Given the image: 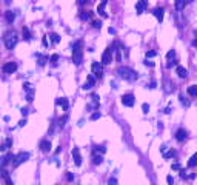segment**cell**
<instances>
[{"label":"cell","mask_w":197,"mask_h":185,"mask_svg":"<svg viewBox=\"0 0 197 185\" xmlns=\"http://www.w3.org/2000/svg\"><path fill=\"white\" fill-rule=\"evenodd\" d=\"M28 159H29V153H26V151H20L17 156H14V161H13V166H18L20 164L26 162Z\"/></svg>","instance_id":"277c9868"},{"label":"cell","mask_w":197,"mask_h":185,"mask_svg":"<svg viewBox=\"0 0 197 185\" xmlns=\"http://www.w3.org/2000/svg\"><path fill=\"white\" fill-rule=\"evenodd\" d=\"M25 124H26V120H25V119H23V120H20V122H18V125H20V127H23V125H25Z\"/></svg>","instance_id":"f907efd6"},{"label":"cell","mask_w":197,"mask_h":185,"mask_svg":"<svg viewBox=\"0 0 197 185\" xmlns=\"http://www.w3.org/2000/svg\"><path fill=\"white\" fill-rule=\"evenodd\" d=\"M42 42H43V45H45V46H48V40H46V37H43V40H42Z\"/></svg>","instance_id":"681fc988"},{"label":"cell","mask_w":197,"mask_h":185,"mask_svg":"<svg viewBox=\"0 0 197 185\" xmlns=\"http://www.w3.org/2000/svg\"><path fill=\"white\" fill-rule=\"evenodd\" d=\"M102 162H103V156L97 154V153H92V164L94 165H100Z\"/></svg>","instance_id":"ac0fdd59"},{"label":"cell","mask_w":197,"mask_h":185,"mask_svg":"<svg viewBox=\"0 0 197 185\" xmlns=\"http://www.w3.org/2000/svg\"><path fill=\"white\" fill-rule=\"evenodd\" d=\"M174 65H176V60L173 59V60H169V62H168V65H166V66H168V68H173Z\"/></svg>","instance_id":"60d3db41"},{"label":"cell","mask_w":197,"mask_h":185,"mask_svg":"<svg viewBox=\"0 0 197 185\" xmlns=\"http://www.w3.org/2000/svg\"><path fill=\"white\" fill-rule=\"evenodd\" d=\"M40 150H42L43 153H49V150H51V142H49L48 139H43V140L40 142Z\"/></svg>","instance_id":"9a60e30c"},{"label":"cell","mask_w":197,"mask_h":185,"mask_svg":"<svg viewBox=\"0 0 197 185\" xmlns=\"http://www.w3.org/2000/svg\"><path fill=\"white\" fill-rule=\"evenodd\" d=\"M106 151V148L102 147V145H96V147L92 148V153H97V154H103Z\"/></svg>","instance_id":"d4e9b609"},{"label":"cell","mask_w":197,"mask_h":185,"mask_svg":"<svg viewBox=\"0 0 197 185\" xmlns=\"http://www.w3.org/2000/svg\"><path fill=\"white\" fill-rule=\"evenodd\" d=\"M171 168H173V170H182V166H180V164L179 162H174V164H173V165H171Z\"/></svg>","instance_id":"74e56055"},{"label":"cell","mask_w":197,"mask_h":185,"mask_svg":"<svg viewBox=\"0 0 197 185\" xmlns=\"http://www.w3.org/2000/svg\"><path fill=\"white\" fill-rule=\"evenodd\" d=\"M193 45H194V46H197V39L194 40V42H193Z\"/></svg>","instance_id":"f5cc1de1"},{"label":"cell","mask_w":197,"mask_h":185,"mask_svg":"<svg viewBox=\"0 0 197 185\" xmlns=\"http://www.w3.org/2000/svg\"><path fill=\"white\" fill-rule=\"evenodd\" d=\"M28 113H29L28 108H22V114H23V116H28Z\"/></svg>","instance_id":"ee69618b"},{"label":"cell","mask_w":197,"mask_h":185,"mask_svg":"<svg viewBox=\"0 0 197 185\" xmlns=\"http://www.w3.org/2000/svg\"><path fill=\"white\" fill-rule=\"evenodd\" d=\"M46 60H48V59H46V57H43V56H42V57H40V59H39V62H37V63H39V65H40V66H43V65H45V62H46Z\"/></svg>","instance_id":"836d02e7"},{"label":"cell","mask_w":197,"mask_h":185,"mask_svg":"<svg viewBox=\"0 0 197 185\" xmlns=\"http://www.w3.org/2000/svg\"><path fill=\"white\" fill-rule=\"evenodd\" d=\"M142 110H143V113H148V111H149V105H148V103H143V105H142Z\"/></svg>","instance_id":"ab89813d"},{"label":"cell","mask_w":197,"mask_h":185,"mask_svg":"<svg viewBox=\"0 0 197 185\" xmlns=\"http://www.w3.org/2000/svg\"><path fill=\"white\" fill-rule=\"evenodd\" d=\"M72 157H74V164L77 166L82 165V156H80V151H79V148H72Z\"/></svg>","instance_id":"30bf717a"},{"label":"cell","mask_w":197,"mask_h":185,"mask_svg":"<svg viewBox=\"0 0 197 185\" xmlns=\"http://www.w3.org/2000/svg\"><path fill=\"white\" fill-rule=\"evenodd\" d=\"M108 31H109V34H116V29H114V28H109Z\"/></svg>","instance_id":"c3c4849f"},{"label":"cell","mask_w":197,"mask_h":185,"mask_svg":"<svg viewBox=\"0 0 197 185\" xmlns=\"http://www.w3.org/2000/svg\"><path fill=\"white\" fill-rule=\"evenodd\" d=\"M22 31H23V39H25V40H31V31H29V29H28V26H23V28H22Z\"/></svg>","instance_id":"603a6c76"},{"label":"cell","mask_w":197,"mask_h":185,"mask_svg":"<svg viewBox=\"0 0 197 185\" xmlns=\"http://www.w3.org/2000/svg\"><path fill=\"white\" fill-rule=\"evenodd\" d=\"M108 184L109 185H117V179H116V177H111V179L108 181Z\"/></svg>","instance_id":"f35d334b"},{"label":"cell","mask_w":197,"mask_h":185,"mask_svg":"<svg viewBox=\"0 0 197 185\" xmlns=\"http://www.w3.org/2000/svg\"><path fill=\"white\" fill-rule=\"evenodd\" d=\"M79 17H80V20L86 22V20H90V18L92 17V13H91V11H83V13H82V14L79 16Z\"/></svg>","instance_id":"7402d4cb"},{"label":"cell","mask_w":197,"mask_h":185,"mask_svg":"<svg viewBox=\"0 0 197 185\" xmlns=\"http://www.w3.org/2000/svg\"><path fill=\"white\" fill-rule=\"evenodd\" d=\"M188 94H189L191 97H197V85L188 87Z\"/></svg>","instance_id":"cb8c5ba5"},{"label":"cell","mask_w":197,"mask_h":185,"mask_svg":"<svg viewBox=\"0 0 197 185\" xmlns=\"http://www.w3.org/2000/svg\"><path fill=\"white\" fill-rule=\"evenodd\" d=\"M77 3H79V5H86L88 0H77Z\"/></svg>","instance_id":"7dc6e473"},{"label":"cell","mask_w":197,"mask_h":185,"mask_svg":"<svg viewBox=\"0 0 197 185\" xmlns=\"http://www.w3.org/2000/svg\"><path fill=\"white\" fill-rule=\"evenodd\" d=\"M156 54H157V53L153 51V50H151V51H146V59H151V57H154Z\"/></svg>","instance_id":"d590c367"},{"label":"cell","mask_w":197,"mask_h":185,"mask_svg":"<svg viewBox=\"0 0 197 185\" xmlns=\"http://www.w3.org/2000/svg\"><path fill=\"white\" fill-rule=\"evenodd\" d=\"M57 60H59V56L57 54H53L49 57V62H51V63H57Z\"/></svg>","instance_id":"d6a6232c"},{"label":"cell","mask_w":197,"mask_h":185,"mask_svg":"<svg viewBox=\"0 0 197 185\" xmlns=\"http://www.w3.org/2000/svg\"><path fill=\"white\" fill-rule=\"evenodd\" d=\"M92 26H94L96 29H100V28H102V22H100V20H92Z\"/></svg>","instance_id":"f546056e"},{"label":"cell","mask_w":197,"mask_h":185,"mask_svg":"<svg viewBox=\"0 0 197 185\" xmlns=\"http://www.w3.org/2000/svg\"><path fill=\"white\" fill-rule=\"evenodd\" d=\"M105 5H106V0H102V3L97 6V13H99V16H102V17H108L106 13H105Z\"/></svg>","instance_id":"e0dca14e"},{"label":"cell","mask_w":197,"mask_h":185,"mask_svg":"<svg viewBox=\"0 0 197 185\" xmlns=\"http://www.w3.org/2000/svg\"><path fill=\"white\" fill-rule=\"evenodd\" d=\"M145 65H146V66H154V63H153V62H149L148 59L145 60Z\"/></svg>","instance_id":"7bdbcfd3"},{"label":"cell","mask_w":197,"mask_h":185,"mask_svg":"<svg viewBox=\"0 0 197 185\" xmlns=\"http://www.w3.org/2000/svg\"><path fill=\"white\" fill-rule=\"evenodd\" d=\"M8 147H6V144H3V145H0V151H6Z\"/></svg>","instance_id":"bcb514c9"},{"label":"cell","mask_w":197,"mask_h":185,"mask_svg":"<svg viewBox=\"0 0 197 185\" xmlns=\"http://www.w3.org/2000/svg\"><path fill=\"white\" fill-rule=\"evenodd\" d=\"M149 88H156V82H151V83H149Z\"/></svg>","instance_id":"816d5d0a"},{"label":"cell","mask_w":197,"mask_h":185,"mask_svg":"<svg viewBox=\"0 0 197 185\" xmlns=\"http://www.w3.org/2000/svg\"><path fill=\"white\" fill-rule=\"evenodd\" d=\"M176 73H177V76H179V77H182V79H185V77H186V76H188V71H186V68H183V66H177V68H176Z\"/></svg>","instance_id":"d6986e66"},{"label":"cell","mask_w":197,"mask_h":185,"mask_svg":"<svg viewBox=\"0 0 197 185\" xmlns=\"http://www.w3.org/2000/svg\"><path fill=\"white\" fill-rule=\"evenodd\" d=\"M134 102H136L134 94H125V96L122 97V103H123L125 107H134Z\"/></svg>","instance_id":"9c48e42d"},{"label":"cell","mask_w":197,"mask_h":185,"mask_svg":"<svg viewBox=\"0 0 197 185\" xmlns=\"http://www.w3.org/2000/svg\"><path fill=\"white\" fill-rule=\"evenodd\" d=\"M188 166H197V153H194L191 159L188 161Z\"/></svg>","instance_id":"4316f807"},{"label":"cell","mask_w":197,"mask_h":185,"mask_svg":"<svg viewBox=\"0 0 197 185\" xmlns=\"http://www.w3.org/2000/svg\"><path fill=\"white\" fill-rule=\"evenodd\" d=\"M23 90H25V91H34V90H33V87H31V85H29V83H23Z\"/></svg>","instance_id":"1f68e13d"},{"label":"cell","mask_w":197,"mask_h":185,"mask_svg":"<svg viewBox=\"0 0 197 185\" xmlns=\"http://www.w3.org/2000/svg\"><path fill=\"white\" fill-rule=\"evenodd\" d=\"M117 74H119V77L125 79L128 82H132V80H136L139 77V74L136 73L134 70H131L129 66H119L117 68Z\"/></svg>","instance_id":"7a4b0ae2"},{"label":"cell","mask_w":197,"mask_h":185,"mask_svg":"<svg viewBox=\"0 0 197 185\" xmlns=\"http://www.w3.org/2000/svg\"><path fill=\"white\" fill-rule=\"evenodd\" d=\"M2 177L5 179V182H6V185H13V181H11L9 174H6V171H5V170H2Z\"/></svg>","instance_id":"484cf974"},{"label":"cell","mask_w":197,"mask_h":185,"mask_svg":"<svg viewBox=\"0 0 197 185\" xmlns=\"http://www.w3.org/2000/svg\"><path fill=\"white\" fill-rule=\"evenodd\" d=\"M5 18H6L8 23H13L14 18H16V13H14V11H6V13H5Z\"/></svg>","instance_id":"ffe728a7"},{"label":"cell","mask_w":197,"mask_h":185,"mask_svg":"<svg viewBox=\"0 0 197 185\" xmlns=\"http://www.w3.org/2000/svg\"><path fill=\"white\" fill-rule=\"evenodd\" d=\"M55 105H62L63 107V111H66L70 108V102L66 97H60V99H55Z\"/></svg>","instance_id":"7c38bea8"},{"label":"cell","mask_w":197,"mask_h":185,"mask_svg":"<svg viewBox=\"0 0 197 185\" xmlns=\"http://www.w3.org/2000/svg\"><path fill=\"white\" fill-rule=\"evenodd\" d=\"M94 83H96V77H94L92 74H90V76H88V80H86V83H85L82 88H83V90H91V88L94 87Z\"/></svg>","instance_id":"5bb4252c"},{"label":"cell","mask_w":197,"mask_h":185,"mask_svg":"<svg viewBox=\"0 0 197 185\" xmlns=\"http://www.w3.org/2000/svg\"><path fill=\"white\" fill-rule=\"evenodd\" d=\"M49 37H51V42H53V43H59V42H60V36H59L57 33H53Z\"/></svg>","instance_id":"83f0119b"},{"label":"cell","mask_w":197,"mask_h":185,"mask_svg":"<svg viewBox=\"0 0 197 185\" xmlns=\"http://www.w3.org/2000/svg\"><path fill=\"white\" fill-rule=\"evenodd\" d=\"M72 62L75 63V65H80L82 63V60H83V51H82V40H79V42H75L74 45H72Z\"/></svg>","instance_id":"3957f363"},{"label":"cell","mask_w":197,"mask_h":185,"mask_svg":"<svg viewBox=\"0 0 197 185\" xmlns=\"http://www.w3.org/2000/svg\"><path fill=\"white\" fill-rule=\"evenodd\" d=\"M99 117H100V113H92L91 114V120H97Z\"/></svg>","instance_id":"8d00e7d4"},{"label":"cell","mask_w":197,"mask_h":185,"mask_svg":"<svg viewBox=\"0 0 197 185\" xmlns=\"http://www.w3.org/2000/svg\"><path fill=\"white\" fill-rule=\"evenodd\" d=\"M174 57H176V50H169L168 54H166V59H168V60H173Z\"/></svg>","instance_id":"f1b7e54d"},{"label":"cell","mask_w":197,"mask_h":185,"mask_svg":"<svg viewBox=\"0 0 197 185\" xmlns=\"http://www.w3.org/2000/svg\"><path fill=\"white\" fill-rule=\"evenodd\" d=\"M66 119H68V116H62V117H60V120H59V122H60L59 125H60V127H65V122H66Z\"/></svg>","instance_id":"4dcf8cb0"},{"label":"cell","mask_w":197,"mask_h":185,"mask_svg":"<svg viewBox=\"0 0 197 185\" xmlns=\"http://www.w3.org/2000/svg\"><path fill=\"white\" fill-rule=\"evenodd\" d=\"M163 13H165V9L160 8V6H157V8H154V9H153V14L157 17L159 22H163Z\"/></svg>","instance_id":"2e32d148"},{"label":"cell","mask_w":197,"mask_h":185,"mask_svg":"<svg viewBox=\"0 0 197 185\" xmlns=\"http://www.w3.org/2000/svg\"><path fill=\"white\" fill-rule=\"evenodd\" d=\"M3 42H5L6 50H14V48H16V45H17V42H18L17 31H14V29L6 31V33L3 34Z\"/></svg>","instance_id":"6da1fadb"},{"label":"cell","mask_w":197,"mask_h":185,"mask_svg":"<svg viewBox=\"0 0 197 185\" xmlns=\"http://www.w3.org/2000/svg\"><path fill=\"white\" fill-rule=\"evenodd\" d=\"M66 179H68V181H72V179H74V174H72V173H66Z\"/></svg>","instance_id":"b9f144b4"},{"label":"cell","mask_w":197,"mask_h":185,"mask_svg":"<svg viewBox=\"0 0 197 185\" xmlns=\"http://www.w3.org/2000/svg\"><path fill=\"white\" fill-rule=\"evenodd\" d=\"M186 137H188V133H186V130L180 128V130H177V131H176V139H177L179 142H183Z\"/></svg>","instance_id":"8fae6325"},{"label":"cell","mask_w":197,"mask_h":185,"mask_svg":"<svg viewBox=\"0 0 197 185\" xmlns=\"http://www.w3.org/2000/svg\"><path fill=\"white\" fill-rule=\"evenodd\" d=\"M91 70H92V74H96L97 77L103 76V65H102V62H92Z\"/></svg>","instance_id":"5b68a950"},{"label":"cell","mask_w":197,"mask_h":185,"mask_svg":"<svg viewBox=\"0 0 197 185\" xmlns=\"http://www.w3.org/2000/svg\"><path fill=\"white\" fill-rule=\"evenodd\" d=\"M13 161H14V154H13V153H8V154H5V156L0 157V166L5 168L6 165L13 164Z\"/></svg>","instance_id":"52a82bcc"},{"label":"cell","mask_w":197,"mask_h":185,"mask_svg":"<svg viewBox=\"0 0 197 185\" xmlns=\"http://www.w3.org/2000/svg\"><path fill=\"white\" fill-rule=\"evenodd\" d=\"M146 6H148V0H139L137 5H136V9H137L139 14H142L145 9H146Z\"/></svg>","instance_id":"4fadbf2b"},{"label":"cell","mask_w":197,"mask_h":185,"mask_svg":"<svg viewBox=\"0 0 197 185\" xmlns=\"http://www.w3.org/2000/svg\"><path fill=\"white\" fill-rule=\"evenodd\" d=\"M180 102H182V103H183L185 107H189V100H186V99H185L183 96H180Z\"/></svg>","instance_id":"e575fe53"},{"label":"cell","mask_w":197,"mask_h":185,"mask_svg":"<svg viewBox=\"0 0 197 185\" xmlns=\"http://www.w3.org/2000/svg\"><path fill=\"white\" fill-rule=\"evenodd\" d=\"M17 63L16 62H8V63H5L3 66H2V70H3V73H6V74H13V73H16L17 71Z\"/></svg>","instance_id":"8992f818"},{"label":"cell","mask_w":197,"mask_h":185,"mask_svg":"<svg viewBox=\"0 0 197 185\" xmlns=\"http://www.w3.org/2000/svg\"><path fill=\"white\" fill-rule=\"evenodd\" d=\"M112 62V48H106V51L102 54V65H109Z\"/></svg>","instance_id":"ba28073f"},{"label":"cell","mask_w":197,"mask_h":185,"mask_svg":"<svg viewBox=\"0 0 197 185\" xmlns=\"http://www.w3.org/2000/svg\"><path fill=\"white\" fill-rule=\"evenodd\" d=\"M188 3V0H176V3H174V8L177 9V11H182L183 8H185V5Z\"/></svg>","instance_id":"44dd1931"},{"label":"cell","mask_w":197,"mask_h":185,"mask_svg":"<svg viewBox=\"0 0 197 185\" xmlns=\"http://www.w3.org/2000/svg\"><path fill=\"white\" fill-rule=\"evenodd\" d=\"M166 181H168V184L171 185L173 184V182H174V179H173V176H168V177H166Z\"/></svg>","instance_id":"f6af8a7d"}]
</instances>
